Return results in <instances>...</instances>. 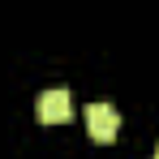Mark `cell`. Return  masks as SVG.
I'll list each match as a JSON object with an SVG mask.
<instances>
[{"instance_id":"cell-2","label":"cell","mask_w":159,"mask_h":159,"mask_svg":"<svg viewBox=\"0 0 159 159\" xmlns=\"http://www.w3.org/2000/svg\"><path fill=\"white\" fill-rule=\"evenodd\" d=\"M86 129H90V138H95L99 146L116 142V133H120V112L112 103H90L86 107Z\"/></svg>"},{"instance_id":"cell-1","label":"cell","mask_w":159,"mask_h":159,"mask_svg":"<svg viewBox=\"0 0 159 159\" xmlns=\"http://www.w3.org/2000/svg\"><path fill=\"white\" fill-rule=\"evenodd\" d=\"M34 112H39L43 125H69V120H73V95H69L65 86H52V90L39 95Z\"/></svg>"},{"instance_id":"cell-3","label":"cell","mask_w":159,"mask_h":159,"mask_svg":"<svg viewBox=\"0 0 159 159\" xmlns=\"http://www.w3.org/2000/svg\"><path fill=\"white\" fill-rule=\"evenodd\" d=\"M155 159H159V155H155Z\"/></svg>"}]
</instances>
